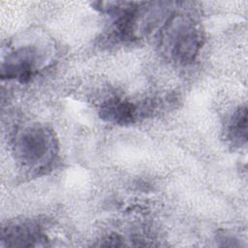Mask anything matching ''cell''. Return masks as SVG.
<instances>
[{
    "label": "cell",
    "instance_id": "5b68a950",
    "mask_svg": "<svg viewBox=\"0 0 248 248\" xmlns=\"http://www.w3.org/2000/svg\"><path fill=\"white\" fill-rule=\"evenodd\" d=\"M99 115L106 122L127 125L135 122L137 118V108L127 100L111 98L102 104Z\"/></svg>",
    "mask_w": 248,
    "mask_h": 248
},
{
    "label": "cell",
    "instance_id": "8992f818",
    "mask_svg": "<svg viewBox=\"0 0 248 248\" xmlns=\"http://www.w3.org/2000/svg\"><path fill=\"white\" fill-rule=\"evenodd\" d=\"M227 139L236 147H241L247 141V108L245 106L234 110L227 125Z\"/></svg>",
    "mask_w": 248,
    "mask_h": 248
},
{
    "label": "cell",
    "instance_id": "7a4b0ae2",
    "mask_svg": "<svg viewBox=\"0 0 248 248\" xmlns=\"http://www.w3.org/2000/svg\"><path fill=\"white\" fill-rule=\"evenodd\" d=\"M56 153V139L53 132L46 126L31 124L16 136V157L28 170H46L53 163Z\"/></svg>",
    "mask_w": 248,
    "mask_h": 248
},
{
    "label": "cell",
    "instance_id": "3957f363",
    "mask_svg": "<svg viewBox=\"0 0 248 248\" xmlns=\"http://www.w3.org/2000/svg\"><path fill=\"white\" fill-rule=\"evenodd\" d=\"M49 47L46 40H23V44L13 46L2 60V78L27 81L48 60Z\"/></svg>",
    "mask_w": 248,
    "mask_h": 248
},
{
    "label": "cell",
    "instance_id": "277c9868",
    "mask_svg": "<svg viewBox=\"0 0 248 248\" xmlns=\"http://www.w3.org/2000/svg\"><path fill=\"white\" fill-rule=\"evenodd\" d=\"M44 240L40 228L32 222L9 225L2 233V241L8 246H36Z\"/></svg>",
    "mask_w": 248,
    "mask_h": 248
},
{
    "label": "cell",
    "instance_id": "6da1fadb",
    "mask_svg": "<svg viewBox=\"0 0 248 248\" xmlns=\"http://www.w3.org/2000/svg\"><path fill=\"white\" fill-rule=\"evenodd\" d=\"M202 41L199 23L185 14L170 16L161 29L160 47L167 57L176 63L192 62L199 54Z\"/></svg>",
    "mask_w": 248,
    "mask_h": 248
}]
</instances>
